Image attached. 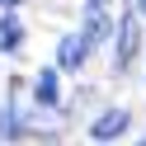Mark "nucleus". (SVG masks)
<instances>
[{"instance_id": "nucleus-4", "label": "nucleus", "mask_w": 146, "mask_h": 146, "mask_svg": "<svg viewBox=\"0 0 146 146\" xmlns=\"http://www.w3.org/2000/svg\"><path fill=\"white\" fill-rule=\"evenodd\" d=\"M19 42H24L19 19H14V14H5V19H0V47H5V52H19Z\"/></svg>"}, {"instance_id": "nucleus-5", "label": "nucleus", "mask_w": 146, "mask_h": 146, "mask_svg": "<svg viewBox=\"0 0 146 146\" xmlns=\"http://www.w3.org/2000/svg\"><path fill=\"white\" fill-rule=\"evenodd\" d=\"M104 33H108V14L99 10V5H90V19H85V33H80V38H85V42H99Z\"/></svg>"}, {"instance_id": "nucleus-3", "label": "nucleus", "mask_w": 146, "mask_h": 146, "mask_svg": "<svg viewBox=\"0 0 146 146\" xmlns=\"http://www.w3.org/2000/svg\"><path fill=\"white\" fill-rule=\"evenodd\" d=\"M137 42H141V38H137V24L123 19V29H118V61H123V66L137 57Z\"/></svg>"}, {"instance_id": "nucleus-1", "label": "nucleus", "mask_w": 146, "mask_h": 146, "mask_svg": "<svg viewBox=\"0 0 146 146\" xmlns=\"http://www.w3.org/2000/svg\"><path fill=\"white\" fill-rule=\"evenodd\" d=\"M127 123H132V118H127L123 108H108V113L94 118V127H90V132H94V141H113V137H123Z\"/></svg>"}, {"instance_id": "nucleus-9", "label": "nucleus", "mask_w": 146, "mask_h": 146, "mask_svg": "<svg viewBox=\"0 0 146 146\" xmlns=\"http://www.w3.org/2000/svg\"><path fill=\"white\" fill-rule=\"evenodd\" d=\"M141 14H146V0H141Z\"/></svg>"}, {"instance_id": "nucleus-8", "label": "nucleus", "mask_w": 146, "mask_h": 146, "mask_svg": "<svg viewBox=\"0 0 146 146\" xmlns=\"http://www.w3.org/2000/svg\"><path fill=\"white\" fill-rule=\"evenodd\" d=\"M90 5H104V0H90Z\"/></svg>"}, {"instance_id": "nucleus-6", "label": "nucleus", "mask_w": 146, "mask_h": 146, "mask_svg": "<svg viewBox=\"0 0 146 146\" xmlns=\"http://www.w3.org/2000/svg\"><path fill=\"white\" fill-rule=\"evenodd\" d=\"M57 99H61L57 71H42V76H38V104H57Z\"/></svg>"}, {"instance_id": "nucleus-2", "label": "nucleus", "mask_w": 146, "mask_h": 146, "mask_svg": "<svg viewBox=\"0 0 146 146\" xmlns=\"http://www.w3.org/2000/svg\"><path fill=\"white\" fill-rule=\"evenodd\" d=\"M85 47H90V42L80 38V33H71V38H61V47H57V66H61V71H76L80 61H85Z\"/></svg>"}, {"instance_id": "nucleus-7", "label": "nucleus", "mask_w": 146, "mask_h": 146, "mask_svg": "<svg viewBox=\"0 0 146 146\" xmlns=\"http://www.w3.org/2000/svg\"><path fill=\"white\" fill-rule=\"evenodd\" d=\"M0 5H19V0H0Z\"/></svg>"}]
</instances>
